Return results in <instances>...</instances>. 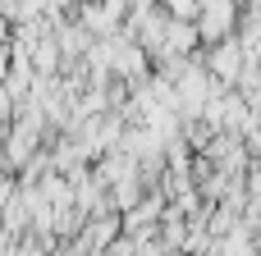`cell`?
Masks as SVG:
<instances>
[{
  "label": "cell",
  "instance_id": "cell-2",
  "mask_svg": "<svg viewBox=\"0 0 261 256\" xmlns=\"http://www.w3.org/2000/svg\"><path fill=\"white\" fill-rule=\"evenodd\" d=\"M202 27H197V37H211V41H220V37H229V27H234V5L229 0H202Z\"/></svg>",
  "mask_w": 261,
  "mask_h": 256
},
{
  "label": "cell",
  "instance_id": "cell-1",
  "mask_svg": "<svg viewBox=\"0 0 261 256\" xmlns=\"http://www.w3.org/2000/svg\"><path fill=\"white\" fill-rule=\"evenodd\" d=\"M243 60H248V50H243L239 41H220V46L206 55V73L216 78L220 92H234V82H239V73H243Z\"/></svg>",
  "mask_w": 261,
  "mask_h": 256
}]
</instances>
